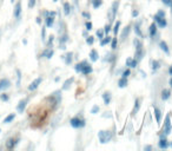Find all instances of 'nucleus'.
Instances as JSON below:
<instances>
[{
    "instance_id": "nucleus-1",
    "label": "nucleus",
    "mask_w": 172,
    "mask_h": 151,
    "mask_svg": "<svg viewBox=\"0 0 172 151\" xmlns=\"http://www.w3.org/2000/svg\"><path fill=\"white\" fill-rule=\"evenodd\" d=\"M98 139L102 144H106L112 139V133L110 131H106V130H102V131L98 132Z\"/></svg>"
},
{
    "instance_id": "nucleus-2",
    "label": "nucleus",
    "mask_w": 172,
    "mask_h": 151,
    "mask_svg": "<svg viewBox=\"0 0 172 151\" xmlns=\"http://www.w3.org/2000/svg\"><path fill=\"white\" fill-rule=\"evenodd\" d=\"M71 126L74 128V129H80V128H84L85 126V119L80 118L79 116H75L73 118H71L70 120Z\"/></svg>"
},
{
    "instance_id": "nucleus-3",
    "label": "nucleus",
    "mask_w": 172,
    "mask_h": 151,
    "mask_svg": "<svg viewBox=\"0 0 172 151\" xmlns=\"http://www.w3.org/2000/svg\"><path fill=\"white\" fill-rule=\"evenodd\" d=\"M171 119H170V114H167L165 117V120H164V129H163V132H165L166 135H170L171 133Z\"/></svg>"
},
{
    "instance_id": "nucleus-4",
    "label": "nucleus",
    "mask_w": 172,
    "mask_h": 151,
    "mask_svg": "<svg viewBox=\"0 0 172 151\" xmlns=\"http://www.w3.org/2000/svg\"><path fill=\"white\" fill-rule=\"evenodd\" d=\"M153 19H155V22L157 24V26H159L160 28H164V27H166V20H165V18H161V17L157 16V14H155V17H153Z\"/></svg>"
},
{
    "instance_id": "nucleus-5",
    "label": "nucleus",
    "mask_w": 172,
    "mask_h": 151,
    "mask_svg": "<svg viewBox=\"0 0 172 151\" xmlns=\"http://www.w3.org/2000/svg\"><path fill=\"white\" fill-rule=\"evenodd\" d=\"M41 81H43V78L41 77H38L37 79H34V80L30 84V86H28V90L30 91H34V90H37L38 86L41 84Z\"/></svg>"
},
{
    "instance_id": "nucleus-6",
    "label": "nucleus",
    "mask_w": 172,
    "mask_h": 151,
    "mask_svg": "<svg viewBox=\"0 0 172 151\" xmlns=\"http://www.w3.org/2000/svg\"><path fill=\"white\" fill-rule=\"evenodd\" d=\"M27 102H28V99H27V98H25V99H21V100L19 102L18 106H17V111H18L19 113L24 112V110H25V108H26V105H27Z\"/></svg>"
},
{
    "instance_id": "nucleus-7",
    "label": "nucleus",
    "mask_w": 172,
    "mask_h": 151,
    "mask_svg": "<svg viewBox=\"0 0 172 151\" xmlns=\"http://www.w3.org/2000/svg\"><path fill=\"white\" fill-rule=\"evenodd\" d=\"M92 71H93L92 65L88 64V63H86V64L84 65V67H83V70H81L80 73H83L84 76H87V75H90V73H92Z\"/></svg>"
},
{
    "instance_id": "nucleus-8",
    "label": "nucleus",
    "mask_w": 172,
    "mask_h": 151,
    "mask_svg": "<svg viewBox=\"0 0 172 151\" xmlns=\"http://www.w3.org/2000/svg\"><path fill=\"white\" fill-rule=\"evenodd\" d=\"M10 86H11V81L8 80V79H1L0 80V91L6 90V89H8Z\"/></svg>"
},
{
    "instance_id": "nucleus-9",
    "label": "nucleus",
    "mask_w": 172,
    "mask_h": 151,
    "mask_svg": "<svg viewBox=\"0 0 172 151\" xmlns=\"http://www.w3.org/2000/svg\"><path fill=\"white\" fill-rule=\"evenodd\" d=\"M90 59H91L92 63H94V61H97L99 59V53H98L97 50H91V52H90Z\"/></svg>"
},
{
    "instance_id": "nucleus-10",
    "label": "nucleus",
    "mask_w": 172,
    "mask_h": 151,
    "mask_svg": "<svg viewBox=\"0 0 172 151\" xmlns=\"http://www.w3.org/2000/svg\"><path fill=\"white\" fill-rule=\"evenodd\" d=\"M153 111H155V116H156V120L158 124H160L161 122V111L157 106H153Z\"/></svg>"
},
{
    "instance_id": "nucleus-11",
    "label": "nucleus",
    "mask_w": 172,
    "mask_h": 151,
    "mask_svg": "<svg viewBox=\"0 0 172 151\" xmlns=\"http://www.w3.org/2000/svg\"><path fill=\"white\" fill-rule=\"evenodd\" d=\"M20 14H21V2L19 1V2H17L16 7H14V17L18 19L20 17Z\"/></svg>"
},
{
    "instance_id": "nucleus-12",
    "label": "nucleus",
    "mask_w": 172,
    "mask_h": 151,
    "mask_svg": "<svg viewBox=\"0 0 172 151\" xmlns=\"http://www.w3.org/2000/svg\"><path fill=\"white\" fill-rule=\"evenodd\" d=\"M111 92L110 91H106L103 93V99H104V103H105V105H108L110 102H111Z\"/></svg>"
},
{
    "instance_id": "nucleus-13",
    "label": "nucleus",
    "mask_w": 172,
    "mask_h": 151,
    "mask_svg": "<svg viewBox=\"0 0 172 151\" xmlns=\"http://www.w3.org/2000/svg\"><path fill=\"white\" fill-rule=\"evenodd\" d=\"M160 97H161L163 100H167L169 98L171 97V91H170V90H167V89H164V90L161 91V93H160Z\"/></svg>"
},
{
    "instance_id": "nucleus-14",
    "label": "nucleus",
    "mask_w": 172,
    "mask_h": 151,
    "mask_svg": "<svg viewBox=\"0 0 172 151\" xmlns=\"http://www.w3.org/2000/svg\"><path fill=\"white\" fill-rule=\"evenodd\" d=\"M149 32H150V37H152V38L157 34V24H156V22H152V24L150 25Z\"/></svg>"
},
{
    "instance_id": "nucleus-15",
    "label": "nucleus",
    "mask_w": 172,
    "mask_h": 151,
    "mask_svg": "<svg viewBox=\"0 0 172 151\" xmlns=\"http://www.w3.org/2000/svg\"><path fill=\"white\" fill-rule=\"evenodd\" d=\"M18 143H19V138H11V139L7 142V148L8 149H13Z\"/></svg>"
},
{
    "instance_id": "nucleus-16",
    "label": "nucleus",
    "mask_w": 172,
    "mask_h": 151,
    "mask_svg": "<svg viewBox=\"0 0 172 151\" xmlns=\"http://www.w3.org/2000/svg\"><path fill=\"white\" fill-rule=\"evenodd\" d=\"M158 146H159L160 149H167V148H169V143H167L166 138H160L159 142H158Z\"/></svg>"
},
{
    "instance_id": "nucleus-17",
    "label": "nucleus",
    "mask_w": 172,
    "mask_h": 151,
    "mask_svg": "<svg viewBox=\"0 0 172 151\" xmlns=\"http://www.w3.org/2000/svg\"><path fill=\"white\" fill-rule=\"evenodd\" d=\"M54 24V17H51V16H47L46 19H45V25L46 27H52Z\"/></svg>"
},
{
    "instance_id": "nucleus-18",
    "label": "nucleus",
    "mask_w": 172,
    "mask_h": 151,
    "mask_svg": "<svg viewBox=\"0 0 172 151\" xmlns=\"http://www.w3.org/2000/svg\"><path fill=\"white\" fill-rule=\"evenodd\" d=\"M139 108H140V99L137 98L135 102V106H133V110H132V116H135L136 113L139 111Z\"/></svg>"
},
{
    "instance_id": "nucleus-19",
    "label": "nucleus",
    "mask_w": 172,
    "mask_h": 151,
    "mask_svg": "<svg viewBox=\"0 0 172 151\" xmlns=\"http://www.w3.org/2000/svg\"><path fill=\"white\" fill-rule=\"evenodd\" d=\"M87 63V60H83V61H80V63H78V64L74 66V70L75 72H78V73H80L81 70H83V67H84V65Z\"/></svg>"
},
{
    "instance_id": "nucleus-20",
    "label": "nucleus",
    "mask_w": 172,
    "mask_h": 151,
    "mask_svg": "<svg viewBox=\"0 0 172 151\" xmlns=\"http://www.w3.org/2000/svg\"><path fill=\"white\" fill-rule=\"evenodd\" d=\"M144 54H145V52H144V50L143 49H139V50H136V59L138 60H141L143 59V57H144Z\"/></svg>"
},
{
    "instance_id": "nucleus-21",
    "label": "nucleus",
    "mask_w": 172,
    "mask_h": 151,
    "mask_svg": "<svg viewBox=\"0 0 172 151\" xmlns=\"http://www.w3.org/2000/svg\"><path fill=\"white\" fill-rule=\"evenodd\" d=\"M53 50L52 49H47V50H45L43 52V57H45V58H47V59H51L52 58V56H53Z\"/></svg>"
},
{
    "instance_id": "nucleus-22",
    "label": "nucleus",
    "mask_w": 172,
    "mask_h": 151,
    "mask_svg": "<svg viewBox=\"0 0 172 151\" xmlns=\"http://www.w3.org/2000/svg\"><path fill=\"white\" fill-rule=\"evenodd\" d=\"M118 86L120 87V89H124V87L127 86V78H124V77H121L120 79L118 80Z\"/></svg>"
},
{
    "instance_id": "nucleus-23",
    "label": "nucleus",
    "mask_w": 172,
    "mask_h": 151,
    "mask_svg": "<svg viewBox=\"0 0 172 151\" xmlns=\"http://www.w3.org/2000/svg\"><path fill=\"white\" fill-rule=\"evenodd\" d=\"M74 81V78L73 77H71L70 79H67V80L64 83V86H63V90H69L70 89V86L72 85V83Z\"/></svg>"
},
{
    "instance_id": "nucleus-24",
    "label": "nucleus",
    "mask_w": 172,
    "mask_h": 151,
    "mask_svg": "<svg viewBox=\"0 0 172 151\" xmlns=\"http://www.w3.org/2000/svg\"><path fill=\"white\" fill-rule=\"evenodd\" d=\"M159 46H160V49H161V51H164L166 54H169L170 53V50H169V47H167V44L164 41V40H161L160 43H159Z\"/></svg>"
},
{
    "instance_id": "nucleus-25",
    "label": "nucleus",
    "mask_w": 172,
    "mask_h": 151,
    "mask_svg": "<svg viewBox=\"0 0 172 151\" xmlns=\"http://www.w3.org/2000/svg\"><path fill=\"white\" fill-rule=\"evenodd\" d=\"M111 40H112V37H110V36L104 37L102 40H100V45H102V46H105V45H107V44L111 43Z\"/></svg>"
},
{
    "instance_id": "nucleus-26",
    "label": "nucleus",
    "mask_w": 172,
    "mask_h": 151,
    "mask_svg": "<svg viewBox=\"0 0 172 151\" xmlns=\"http://www.w3.org/2000/svg\"><path fill=\"white\" fill-rule=\"evenodd\" d=\"M159 67H160V63H159L158 60H153V61H152V71L156 72V71L159 70Z\"/></svg>"
},
{
    "instance_id": "nucleus-27",
    "label": "nucleus",
    "mask_w": 172,
    "mask_h": 151,
    "mask_svg": "<svg viewBox=\"0 0 172 151\" xmlns=\"http://www.w3.org/2000/svg\"><path fill=\"white\" fill-rule=\"evenodd\" d=\"M64 13H65V16H69L71 13V5H70V2H65L64 4Z\"/></svg>"
},
{
    "instance_id": "nucleus-28",
    "label": "nucleus",
    "mask_w": 172,
    "mask_h": 151,
    "mask_svg": "<svg viewBox=\"0 0 172 151\" xmlns=\"http://www.w3.org/2000/svg\"><path fill=\"white\" fill-rule=\"evenodd\" d=\"M135 32L138 37H143V33H141V30H140V24L139 22H137V24L135 25Z\"/></svg>"
},
{
    "instance_id": "nucleus-29",
    "label": "nucleus",
    "mask_w": 172,
    "mask_h": 151,
    "mask_svg": "<svg viewBox=\"0 0 172 151\" xmlns=\"http://www.w3.org/2000/svg\"><path fill=\"white\" fill-rule=\"evenodd\" d=\"M14 118H16V114H14V113H11L10 116H7V117L4 119V124H8V123H11Z\"/></svg>"
},
{
    "instance_id": "nucleus-30",
    "label": "nucleus",
    "mask_w": 172,
    "mask_h": 151,
    "mask_svg": "<svg viewBox=\"0 0 172 151\" xmlns=\"http://www.w3.org/2000/svg\"><path fill=\"white\" fill-rule=\"evenodd\" d=\"M72 56H73V53H67L66 56H65L64 58H65V64L66 65H70L71 63H72Z\"/></svg>"
},
{
    "instance_id": "nucleus-31",
    "label": "nucleus",
    "mask_w": 172,
    "mask_h": 151,
    "mask_svg": "<svg viewBox=\"0 0 172 151\" xmlns=\"http://www.w3.org/2000/svg\"><path fill=\"white\" fill-rule=\"evenodd\" d=\"M133 44H135V46H136V50L143 49V44H141V41H140L138 38H136L135 40H133Z\"/></svg>"
},
{
    "instance_id": "nucleus-32",
    "label": "nucleus",
    "mask_w": 172,
    "mask_h": 151,
    "mask_svg": "<svg viewBox=\"0 0 172 151\" xmlns=\"http://www.w3.org/2000/svg\"><path fill=\"white\" fill-rule=\"evenodd\" d=\"M102 4H103V0H92V6H93V8L100 7Z\"/></svg>"
},
{
    "instance_id": "nucleus-33",
    "label": "nucleus",
    "mask_w": 172,
    "mask_h": 151,
    "mask_svg": "<svg viewBox=\"0 0 172 151\" xmlns=\"http://www.w3.org/2000/svg\"><path fill=\"white\" fill-rule=\"evenodd\" d=\"M117 45H118V39H117L116 37L112 38V40H111V49L116 50L117 49Z\"/></svg>"
},
{
    "instance_id": "nucleus-34",
    "label": "nucleus",
    "mask_w": 172,
    "mask_h": 151,
    "mask_svg": "<svg viewBox=\"0 0 172 151\" xmlns=\"http://www.w3.org/2000/svg\"><path fill=\"white\" fill-rule=\"evenodd\" d=\"M69 40V37H67V34H64L63 37H60L59 39V46L60 45H65V43Z\"/></svg>"
},
{
    "instance_id": "nucleus-35",
    "label": "nucleus",
    "mask_w": 172,
    "mask_h": 151,
    "mask_svg": "<svg viewBox=\"0 0 172 151\" xmlns=\"http://www.w3.org/2000/svg\"><path fill=\"white\" fill-rule=\"evenodd\" d=\"M119 27H120V21L118 20V21L114 24V26H113V33H114L116 36H117V33L119 32Z\"/></svg>"
},
{
    "instance_id": "nucleus-36",
    "label": "nucleus",
    "mask_w": 172,
    "mask_h": 151,
    "mask_svg": "<svg viewBox=\"0 0 172 151\" xmlns=\"http://www.w3.org/2000/svg\"><path fill=\"white\" fill-rule=\"evenodd\" d=\"M130 75H131V70H130L129 67H127V69H125V70L123 71V73H121V77H124V78H127Z\"/></svg>"
},
{
    "instance_id": "nucleus-37",
    "label": "nucleus",
    "mask_w": 172,
    "mask_h": 151,
    "mask_svg": "<svg viewBox=\"0 0 172 151\" xmlns=\"http://www.w3.org/2000/svg\"><path fill=\"white\" fill-rule=\"evenodd\" d=\"M96 34H97L98 39H99V40H102L103 38H104V34H105V33H104V30H98Z\"/></svg>"
},
{
    "instance_id": "nucleus-38",
    "label": "nucleus",
    "mask_w": 172,
    "mask_h": 151,
    "mask_svg": "<svg viewBox=\"0 0 172 151\" xmlns=\"http://www.w3.org/2000/svg\"><path fill=\"white\" fill-rule=\"evenodd\" d=\"M129 33H130V26H127V27L124 28L123 33H121V38H125L126 36H129Z\"/></svg>"
},
{
    "instance_id": "nucleus-39",
    "label": "nucleus",
    "mask_w": 172,
    "mask_h": 151,
    "mask_svg": "<svg viewBox=\"0 0 172 151\" xmlns=\"http://www.w3.org/2000/svg\"><path fill=\"white\" fill-rule=\"evenodd\" d=\"M99 112V106L98 105H93V108L91 109V113L92 114H97Z\"/></svg>"
},
{
    "instance_id": "nucleus-40",
    "label": "nucleus",
    "mask_w": 172,
    "mask_h": 151,
    "mask_svg": "<svg viewBox=\"0 0 172 151\" xmlns=\"http://www.w3.org/2000/svg\"><path fill=\"white\" fill-rule=\"evenodd\" d=\"M86 43L88 44V45H93V43H94V37H92V36L87 37L86 38Z\"/></svg>"
},
{
    "instance_id": "nucleus-41",
    "label": "nucleus",
    "mask_w": 172,
    "mask_h": 151,
    "mask_svg": "<svg viewBox=\"0 0 172 151\" xmlns=\"http://www.w3.org/2000/svg\"><path fill=\"white\" fill-rule=\"evenodd\" d=\"M0 99L2 100V102H7L10 97H8V94H6V93H2V94H0Z\"/></svg>"
},
{
    "instance_id": "nucleus-42",
    "label": "nucleus",
    "mask_w": 172,
    "mask_h": 151,
    "mask_svg": "<svg viewBox=\"0 0 172 151\" xmlns=\"http://www.w3.org/2000/svg\"><path fill=\"white\" fill-rule=\"evenodd\" d=\"M110 31H111V25H110V24H106L105 27H104V33H105V34H108Z\"/></svg>"
},
{
    "instance_id": "nucleus-43",
    "label": "nucleus",
    "mask_w": 172,
    "mask_h": 151,
    "mask_svg": "<svg viewBox=\"0 0 172 151\" xmlns=\"http://www.w3.org/2000/svg\"><path fill=\"white\" fill-rule=\"evenodd\" d=\"M85 27H86L87 31H91L92 30V22L91 21H86L85 22Z\"/></svg>"
},
{
    "instance_id": "nucleus-44",
    "label": "nucleus",
    "mask_w": 172,
    "mask_h": 151,
    "mask_svg": "<svg viewBox=\"0 0 172 151\" xmlns=\"http://www.w3.org/2000/svg\"><path fill=\"white\" fill-rule=\"evenodd\" d=\"M137 65H138V60H137V59H132V63H131V66H130V67L136 69V67H137Z\"/></svg>"
},
{
    "instance_id": "nucleus-45",
    "label": "nucleus",
    "mask_w": 172,
    "mask_h": 151,
    "mask_svg": "<svg viewBox=\"0 0 172 151\" xmlns=\"http://www.w3.org/2000/svg\"><path fill=\"white\" fill-rule=\"evenodd\" d=\"M35 1H37V0H28V7H30V8H33L34 5H35Z\"/></svg>"
},
{
    "instance_id": "nucleus-46",
    "label": "nucleus",
    "mask_w": 172,
    "mask_h": 151,
    "mask_svg": "<svg viewBox=\"0 0 172 151\" xmlns=\"http://www.w3.org/2000/svg\"><path fill=\"white\" fill-rule=\"evenodd\" d=\"M156 14H157V16H159V17H161V18H165V16H166V14H165V11H163V10L158 11Z\"/></svg>"
},
{
    "instance_id": "nucleus-47",
    "label": "nucleus",
    "mask_w": 172,
    "mask_h": 151,
    "mask_svg": "<svg viewBox=\"0 0 172 151\" xmlns=\"http://www.w3.org/2000/svg\"><path fill=\"white\" fill-rule=\"evenodd\" d=\"M161 1H163V4H164V5L169 6V7L172 5V0H161Z\"/></svg>"
},
{
    "instance_id": "nucleus-48",
    "label": "nucleus",
    "mask_w": 172,
    "mask_h": 151,
    "mask_svg": "<svg viewBox=\"0 0 172 151\" xmlns=\"http://www.w3.org/2000/svg\"><path fill=\"white\" fill-rule=\"evenodd\" d=\"M17 73H18V81H17V85L19 86V85H20V79H21V76H20V71L18 70V71H17Z\"/></svg>"
},
{
    "instance_id": "nucleus-49",
    "label": "nucleus",
    "mask_w": 172,
    "mask_h": 151,
    "mask_svg": "<svg viewBox=\"0 0 172 151\" xmlns=\"http://www.w3.org/2000/svg\"><path fill=\"white\" fill-rule=\"evenodd\" d=\"M131 63H132V58H127V59H126V61H125V64H126V66H127V67H130V66H131Z\"/></svg>"
},
{
    "instance_id": "nucleus-50",
    "label": "nucleus",
    "mask_w": 172,
    "mask_h": 151,
    "mask_svg": "<svg viewBox=\"0 0 172 151\" xmlns=\"http://www.w3.org/2000/svg\"><path fill=\"white\" fill-rule=\"evenodd\" d=\"M138 14H139V13H138V11H137V10H133V11H132V17H133V18L138 17Z\"/></svg>"
},
{
    "instance_id": "nucleus-51",
    "label": "nucleus",
    "mask_w": 172,
    "mask_h": 151,
    "mask_svg": "<svg viewBox=\"0 0 172 151\" xmlns=\"http://www.w3.org/2000/svg\"><path fill=\"white\" fill-rule=\"evenodd\" d=\"M83 16L86 17L87 19H90V18H91V14H90V13H87V12H83Z\"/></svg>"
},
{
    "instance_id": "nucleus-52",
    "label": "nucleus",
    "mask_w": 172,
    "mask_h": 151,
    "mask_svg": "<svg viewBox=\"0 0 172 151\" xmlns=\"http://www.w3.org/2000/svg\"><path fill=\"white\" fill-rule=\"evenodd\" d=\"M53 40H54V36H51V37H50V39H49V45H52Z\"/></svg>"
},
{
    "instance_id": "nucleus-53",
    "label": "nucleus",
    "mask_w": 172,
    "mask_h": 151,
    "mask_svg": "<svg viewBox=\"0 0 172 151\" xmlns=\"http://www.w3.org/2000/svg\"><path fill=\"white\" fill-rule=\"evenodd\" d=\"M41 36H43V40H45V28L43 27V30H41Z\"/></svg>"
},
{
    "instance_id": "nucleus-54",
    "label": "nucleus",
    "mask_w": 172,
    "mask_h": 151,
    "mask_svg": "<svg viewBox=\"0 0 172 151\" xmlns=\"http://www.w3.org/2000/svg\"><path fill=\"white\" fill-rule=\"evenodd\" d=\"M144 149H145V150H151V149H152V146H150V145H146L145 148H144Z\"/></svg>"
},
{
    "instance_id": "nucleus-55",
    "label": "nucleus",
    "mask_w": 172,
    "mask_h": 151,
    "mask_svg": "<svg viewBox=\"0 0 172 151\" xmlns=\"http://www.w3.org/2000/svg\"><path fill=\"white\" fill-rule=\"evenodd\" d=\"M169 73L172 76V66H170V69H169Z\"/></svg>"
},
{
    "instance_id": "nucleus-56",
    "label": "nucleus",
    "mask_w": 172,
    "mask_h": 151,
    "mask_svg": "<svg viewBox=\"0 0 172 151\" xmlns=\"http://www.w3.org/2000/svg\"><path fill=\"white\" fill-rule=\"evenodd\" d=\"M37 22H38V24H40V22H41V20H40V18H37Z\"/></svg>"
},
{
    "instance_id": "nucleus-57",
    "label": "nucleus",
    "mask_w": 172,
    "mask_h": 151,
    "mask_svg": "<svg viewBox=\"0 0 172 151\" xmlns=\"http://www.w3.org/2000/svg\"><path fill=\"white\" fill-rule=\"evenodd\" d=\"M170 86L172 87V78H171V79H170Z\"/></svg>"
},
{
    "instance_id": "nucleus-58",
    "label": "nucleus",
    "mask_w": 172,
    "mask_h": 151,
    "mask_svg": "<svg viewBox=\"0 0 172 151\" xmlns=\"http://www.w3.org/2000/svg\"><path fill=\"white\" fill-rule=\"evenodd\" d=\"M170 7H171V12H172V5H171V6H170Z\"/></svg>"
},
{
    "instance_id": "nucleus-59",
    "label": "nucleus",
    "mask_w": 172,
    "mask_h": 151,
    "mask_svg": "<svg viewBox=\"0 0 172 151\" xmlns=\"http://www.w3.org/2000/svg\"><path fill=\"white\" fill-rule=\"evenodd\" d=\"M53 1H58V0H53Z\"/></svg>"
},
{
    "instance_id": "nucleus-60",
    "label": "nucleus",
    "mask_w": 172,
    "mask_h": 151,
    "mask_svg": "<svg viewBox=\"0 0 172 151\" xmlns=\"http://www.w3.org/2000/svg\"><path fill=\"white\" fill-rule=\"evenodd\" d=\"M170 145H171V146H172V143H171V144H170Z\"/></svg>"
},
{
    "instance_id": "nucleus-61",
    "label": "nucleus",
    "mask_w": 172,
    "mask_h": 151,
    "mask_svg": "<svg viewBox=\"0 0 172 151\" xmlns=\"http://www.w3.org/2000/svg\"><path fill=\"white\" fill-rule=\"evenodd\" d=\"M0 131H1V130H0Z\"/></svg>"
}]
</instances>
